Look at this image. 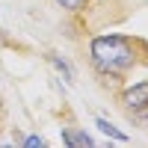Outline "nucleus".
I'll return each instance as SVG.
<instances>
[{"instance_id": "39448f33", "label": "nucleus", "mask_w": 148, "mask_h": 148, "mask_svg": "<svg viewBox=\"0 0 148 148\" xmlns=\"http://www.w3.org/2000/svg\"><path fill=\"white\" fill-rule=\"evenodd\" d=\"M59 9H65L68 15H83L86 9L92 6V0H53Z\"/></svg>"}, {"instance_id": "0eeeda50", "label": "nucleus", "mask_w": 148, "mask_h": 148, "mask_svg": "<svg viewBox=\"0 0 148 148\" xmlns=\"http://www.w3.org/2000/svg\"><path fill=\"white\" fill-rule=\"evenodd\" d=\"M127 121L139 130H148V107H139V110H127Z\"/></svg>"}, {"instance_id": "f03ea898", "label": "nucleus", "mask_w": 148, "mask_h": 148, "mask_svg": "<svg viewBox=\"0 0 148 148\" xmlns=\"http://www.w3.org/2000/svg\"><path fill=\"white\" fill-rule=\"evenodd\" d=\"M116 101H119V107L125 110V113H127V110L148 107V77L145 80H136V83H125L116 92Z\"/></svg>"}, {"instance_id": "1a4fd4ad", "label": "nucleus", "mask_w": 148, "mask_h": 148, "mask_svg": "<svg viewBox=\"0 0 148 148\" xmlns=\"http://www.w3.org/2000/svg\"><path fill=\"white\" fill-rule=\"evenodd\" d=\"M0 47H21V45H18L15 39H9V36H6L3 30H0Z\"/></svg>"}, {"instance_id": "423d86ee", "label": "nucleus", "mask_w": 148, "mask_h": 148, "mask_svg": "<svg viewBox=\"0 0 148 148\" xmlns=\"http://www.w3.org/2000/svg\"><path fill=\"white\" fill-rule=\"evenodd\" d=\"M47 62H51V65H53L59 74H62V80H65V83H74V68L65 62L62 56H56V53H47Z\"/></svg>"}, {"instance_id": "20e7f679", "label": "nucleus", "mask_w": 148, "mask_h": 148, "mask_svg": "<svg viewBox=\"0 0 148 148\" xmlns=\"http://www.w3.org/2000/svg\"><path fill=\"white\" fill-rule=\"evenodd\" d=\"M95 127L101 130L104 136H110V139H119V142H127V133H125V130H119V127L113 125V121H107L104 116H98V119H95Z\"/></svg>"}, {"instance_id": "7ed1b4c3", "label": "nucleus", "mask_w": 148, "mask_h": 148, "mask_svg": "<svg viewBox=\"0 0 148 148\" xmlns=\"http://www.w3.org/2000/svg\"><path fill=\"white\" fill-rule=\"evenodd\" d=\"M62 145H68V148H86V145H95V139L86 130H80L77 125H62Z\"/></svg>"}, {"instance_id": "6e6552de", "label": "nucleus", "mask_w": 148, "mask_h": 148, "mask_svg": "<svg viewBox=\"0 0 148 148\" xmlns=\"http://www.w3.org/2000/svg\"><path fill=\"white\" fill-rule=\"evenodd\" d=\"M21 145H24V148H47V139H45V136H24Z\"/></svg>"}, {"instance_id": "f257e3e1", "label": "nucleus", "mask_w": 148, "mask_h": 148, "mask_svg": "<svg viewBox=\"0 0 148 148\" xmlns=\"http://www.w3.org/2000/svg\"><path fill=\"white\" fill-rule=\"evenodd\" d=\"M86 59L95 77L107 83L113 80L116 92L125 86L130 71L148 65V42L142 36H125V33H98L86 45Z\"/></svg>"}]
</instances>
